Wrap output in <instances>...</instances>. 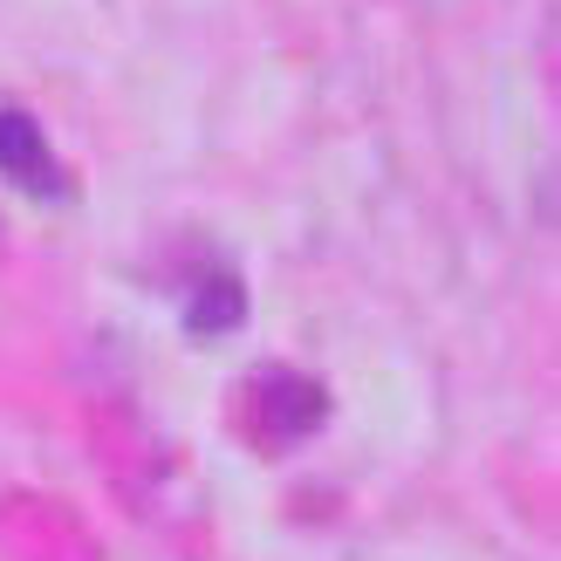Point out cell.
Segmentation results:
<instances>
[{"mask_svg":"<svg viewBox=\"0 0 561 561\" xmlns=\"http://www.w3.org/2000/svg\"><path fill=\"white\" fill-rule=\"evenodd\" d=\"M0 179L21 185L27 199H42V206H69L76 199V179L62 172L48 130L27 117V110H14V103H0Z\"/></svg>","mask_w":561,"mask_h":561,"instance_id":"6da1fadb","label":"cell"},{"mask_svg":"<svg viewBox=\"0 0 561 561\" xmlns=\"http://www.w3.org/2000/svg\"><path fill=\"white\" fill-rule=\"evenodd\" d=\"M240 322H247V288H240L233 267L213 261V267L185 288V329H192V335H227V329H240Z\"/></svg>","mask_w":561,"mask_h":561,"instance_id":"7a4b0ae2","label":"cell"}]
</instances>
